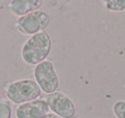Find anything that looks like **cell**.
Segmentation results:
<instances>
[{
    "label": "cell",
    "mask_w": 125,
    "mask_h": 118,
    "mask_svg": "<svg viewBox=\"0 0 125 118\" xmlns=\"http://www.w3.org/2000/svg\"><path fill=\"white\" fill-rule=\"evenodd\" d=\"M44 118H62V117H59V116H57V115H55V114H53V113H47V114L44 116Z\"/></svg>",
    "instance_id": "obj_11"
},
{
    "label": "cell",
    "mask_w": 125,
    "mask_h": 118,
    "mask_svg": "<svg viewBox=\"0 0 125 118\" xmlns=\"http://www.w3.org/2000/svg\"><path fill=\"white\" fill-rule=\"evenodd\" d=\"M33 77L42 93L46 95L57 92L61 85L56 67L51 60L37 64L33 68Z\"/></svg>",
    "instance_id": "obj_4"
},
{
    "label": "cell",
    "mask_w": 125,
    "mask_h": 118,
    "mask_svg": "<svg viewBox=\"0 0 125 118\" xmlns=\"http://www.w3.org/2000/svg\"><path fill=\"white\" fill-rule=\"evenodd\" d=\"M52 38L50 33L42 31L31 35L22 44L21 59L26 65L36 66L37 64L46 61L52 52Z\"/></svg>",
    "instance_id": "obj_1"
},
{
    "label": "cell",
    "mask_w": 125,
    "mask_h": 118,
    "mask_svg": "<svg viewBox=\"0 0 125 118\" xmlns=\"http://www.w3.org/2000/svg\"><path fill=\"white\" fill-rule=\"evenodd\" d=\"M43 6L42 0H11L9 1V9L11 13L20 18L33 11L40 10Z\"/></svg>",
    "instance_id": "obj_7"
},
{
    "label": "cell",
    "mask_w": 125,
    "mask_h": 118,
    "mask_svg": "<svg viewBox=\"0 0 125 118\" xmlns=\"http://www.w3.org/2000/svg\"><path fill=\"white\" fill-rule=\"evenodd\" d=\"M112 110L115 118H125V101L119 99L114 102L112 106Z\"/></svg>",
    "instance_id": "obj_10"
},
{
    "label": "cell",
    "mask_w": 125,
    "mask_h": 118,
    "mask_svg": "<svg viewBox=\"0 0 125 118\" xmlns=\"http://www.w3.org/2000/svg\"><path fill=\"white\" fill-rule=\"evenodd\" d=\"M47 113H50V108L46 99L39 98L18 105L14 110V116L15 118H44Z\"/></svg>",
    "instance_id": "obj_6"
},
{
    "label": "cell",
    "mask_w": 125,
    "mask_h": 118,
    "mask_svg": "<svg viewBox=\"0 0 125 118\" xmlns=\"http://www.w3.org/2000/svg\"><path fill=\"white\" fill-rule=\"evenodd\" d=\"M104 8L112 12L125 11V0H105L103 2Z\"/></svg>",
    "instance_id": "obj_9"
},
{
    "label": "cell",
    "mask_w": 125,
    "mask_h": 118,
    "mask_svg": "<svg viewBox=\"0 0 125 118\" xmlns=\"http://www.w3.org/2000/svg\"><path fill=\"white\" fill-rule=\"evenodd\" d=\"M12 104L0 95V118H12Z\"/></svg>",
    "instance_id": "obj_8"
},
{
    "label": "cell",
    "mask_w": 125,
    "mask_h": 118,
    "mask_svg": "<svg viewBox=\"0 0 125 118\" xmlns=\"http://www.w3.org/2000/svg\"><path fill=\"white\" fill-rule=\"evenodd\" d=\"M4 95L11 104L21 105L41 98L42 92L34 79H21L7 84L4 86Z\"/></svg>",
    "instance_id": "obj_2"
},
{
    "label": "cell",
    "mask_w": 125,
    "mask_h": 118,
    "mask_svg": "<svg viewBox=\"0 0 125 118\" xmlns=\"http://www.w3.org/2000/svg\"><path fill=\"white\" fill-rule=\"evenodd\" d=\"M52 18L45 10H36L23 17L17 18L14 22V28L19 33L23 35H34L39 32L45 31L50 26Z\"/></svg>",
    "instance_id": "obj_3"
},
{
    "label": "cell",
    "mask_w": 125,
    "mask_h": 118,
    "mask_svg": "<svg viewBox=\"0 0 125 118\" xmlns=\"http://www.w3.org/2000/svg\"><path fill=\"white\" fill-rule=\"evenodd\" d=\"M50 112L62 118H75L77 114V106L75 102L64 92L57 91L46 97Z\"/></svg>",
    "instance_id": "obj_5"
}]
</instances>
